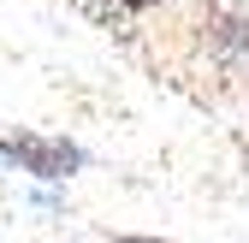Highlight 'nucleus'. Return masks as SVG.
I'll return each instance as SVG.
<instances>
[{"instance_id":"f257e3e1","label":"nucleus","mask_w":249,"mask_h":243,"mask_svg":"<svg viewBox=\"0 0 249 243\" xmlns=\"http://www.w3.org/2000/svg\"><path fill=\"white\" fill-rule=\"evenodd\" d=\"M0 155L18 160L24 172H36V178H71L83 166V155L71 142H53V137H0Z\"/></svg>"},{"instance_id":"f03ea898","label":"nucleus","mask_w":249,"mask_h":243,"mask_svg":"<svg viewBox=\"0 0 249 243\" xmlns=\"http://www.w3.org/2000/svg\"><path fill=\"white\" fill-rule=\"evenodd\" d=\"M113 243H172V237H113Z\"/></svg>"},{"instance_id":"7ed1b4c3","label":"nucleus","mask_w":249,"mask_h":243,"mask_svg":"<svg viewBox=\"0 0 249 243\" xmlns=\"http://www.w3.org/2000/svg\"><path fill=\"white\" fill-rule=\"evenodd\" d=\"M119 6H131V12H142V6H160V0H119Z\"/></svg>"}]
</instances>
